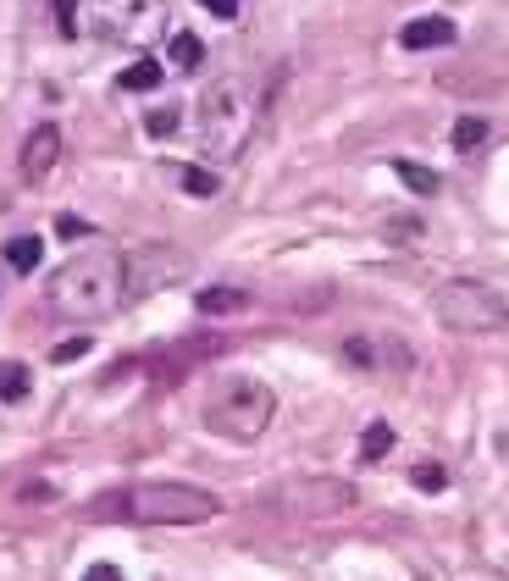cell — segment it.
Here are the masks:
<instances>
[{
    "label": "cell",
    "mask_w": 509,
    "mask_h": 581,
    "mask_svg": "<svg viewBox=\"0 0 509 581\" xmlns=\"http://www.w3.org/2000/svg\"><path fill=\"white\" fill-rule=\"evenodd\" d=\"M45 294L67 316H89V321L111 316L128 299V261H122L117 249H83L72 261H61V272L50 277Z\"/></svg>",
    "instance_id": "6da1fadb"
},
{
    "label": "cell",
    "mask_w": 509,
    "mask_h": 581,
    "mask_svg": "<svg viewBox=\"0 0 509 581\" xmlns=\"http://www.w3.org/2000/svg\"><path fill=\"white\" fill-rule=\"evenodd\" d=\"M261 122V95L249 78H222L200 95V150L211 161H238Z\"/></svg>",
    "instance_id": "7a4b0ae2"
},
{
    "label": "cell",
    "mask_w": 509,
    "mask_h": 581,
    "mask_svg": "<svg viewBox=\"0 0 509 581\" xmlns=\"http://www.w3.org/2000/svg\"><path fill=\"white\" fill-rule=\"evenodd\" d=\"M272 415H277V393L266 388V382H255V377H222L211 388V399H205V427H211L216 438H227V443L266 438Z\"/></svg>",
    "instance_id": "3957f363"
},
{
    "label": "cell",
    "mask_w": 509,
    "mask_h": 581,
    "mask_svg": "<svg viewBox=\"0 0 509 581\" xmlns=\"http://www.w3.org/2000/svg\"><path fill=\"white\" fill-rule=\"evenodd\" d=\"M117 515H128L139 526H205L222 515V504H216V493H205L194 482H144L117 504Z\"/></svg>",
    "instance_id": "277c9868"
},
{
    "label": "cell",
    "mask_w": 509,
    "mask_h": 581,
    "mask_svg": "<svg viewBox=\"0 0 509 581\" xmlns=\"http://www.w3.org/2000/svg\"><path fill=\"white\" fill-rule=\"evenodd\" d=\"M432 316L449 332L465 338H482V332H504L509 327V305L498 288L476 283V277H449V283L432 288Z\"/></svg>",
    "instance_id": "5b68a950"
},
{
    "label": "cell",
    "mask_w": 509,
    "mask_h": 581,
    "mask_svg": "<svg viewBox=\"0 0 509 581\" xmlns=\"http://www.w3.org/2000/svg\"><path fill=\"white\" fill-rule=\"evenodd\" d=\"M166 23V0H100L95 6V34L111 45L144 50Z\"/></svg>",
    "instance_id": "8992f818"
},
{
    "label": "cell",
    "mask_w": 509,
    "mask_h": 581,
    "mask_svg": "<svg viewBox=\"0 0 509 581\" xmlns=\"http://www.w3.org/2000/svg\"><path fill=\"white\" fill-rule=\"evenodd\" d=\"M56 161H61V133L45 122V128H34V133H28V144H23V178L45 183L50 172H56Z\"/></svg>",
    "instance_id": "52a82bcc"
},
{
    "label": "cell",
    "mask_w": 509,
    "mask_h": 581,
    "mask_svg": "<svg viewBox=\"0 0 509 581\" xmlns=\"http://www.w3.org/2000/svg\"><path fill=\"white\" fill-rule=\"evenodd\" d=\"M349 504H355L349 482H305L294 493V510H305V515H344Z\"/></svg>",
    "instance_id": "ba28073f"
},
{
    "label": "cell",
    "mask_w": 509,
    "mask_h": 581,
    "mask_svg": "<svg viewBox=\"0 0 509 581\" xmlns=\"http://www.w3.org/2000/svg\"><path fill=\"white\" fill-rule=\"evenodd\" d=\"M460 39V28L449 23V17H415V23L399 28V45L404 50H443Z\"/></svg>",
    "instance_id": "9c48e42d"
},
{
    "label": "cell",
    "mask_w": 509,
    "mask_h": 581,
    "mask_svg": "<svg viewBox=\"0 0 509 581\" xmlns=\"http://www.w3.org/2000/svg\"><path fill=\"white\" fill-rule=\"evenodd\" d=\"M166 61L178 72H194L205 61V45H200V34H172V45H166Z\"/></svg>",
    "instance_id": "30bf717a"
},
{
    "label": "cell",
    "mask_w": 509,
    "mask_h": 581,
    "mask_svg": "<svg viewBox=\"0 0 509 581\" xmlns=\"http://www.w3.org/2000/svg\"><path fill=\"white\" fill-rule=\"evenodd\" d=\"M39 261H45V244H39L34 233H23V238L6 244V266H12V272H34Z\"/></svg>",
    "instance_id": "8fae6325"
},
{
    "label": "cell",
    "mask_w": 509,
    "mask_h": 581,
    "mask_svg": "<svg viewBox=\"0 0 509 581\" xmlns=\"http://www.w3.org/2000/svg\"><path fill=\"white\" fill-rule=\"evenodd\" d=\"M388 449H393V427L388 421H371V427L360 432V460L377 465V460H388Z\"/></svg>",
    "instance_id": "7c38bea8"
},
{
    "label": "cell",
    "mask_w": 509,
    "mask_h": 581,
    "mask_svg": "<svg viewBox=\"0 0 509 581\" xmlns=\"http://www.w3.org/2000/svg\"><path fill=\"white\" fill-rule=\"evenodd\" d=\"M393 172H399L404 189H415V194H438V172H432V166H421V161H393Z\"/></svg>",
    "instance_id": "4fadbf2b"
},
{
    "label": "cell",
    "mask_w": 509,
    "mask_h": 581,
    "mask_svg": "<svg viewBox=\"0 0 509 581\" xmlns=\"http://www.w3.org/2000/svg\"><path fill=\"white\" fill-rule=\"evenodd\" d=\"M194 305H200V316H233V310L244 305V294H238V288H205Z\"/></svg>",
    "instance_id": "5bb4252c"
},
{
    "label": "cell",
    "mask_w": 509,
    "mask_h": 581,
    "mask_svg": "<svg viewBox=\"0 0 509 581\" xmlns=\"http://www.w3.org/2000/svg\"><path fill=\"white\" fill-rule=\"evenodd\" d=\"M122 89H139V95H144V89H155V83H161V61H150V56H139V61H133V67H122Z\"/></svg>",
    "instance_id": "9a60e30c"
},
{
    "label": "cell",
    "mask_w": 509,
    "mask_h": 581,
    "mask_svg": "<svg viewBox=\"0 0 509 581\" xmlns=\"http://www.w3.org/2000/svg\"><path fill=\"white\" fill-rule=\"evenodd\" d=\"M28 388H34V377H28V366H0V399L6 404H17V399H28Z\"/></svg>",
    "instance_id": "2e32d148"
},
{
    "label": "cell",
    "mask_w": 509,
    "mask_h": 581,
    "mask_svg": "<svg viewBox=\"0 0 509 581\" xmlns=\"http://www.w3.org/2000/svg\"><path fill=\"white\" fill-rule=\"evenodd\" d=\"M178 183H183V194H194V200H211V194L222 189L205 166H178Z\"/></svg>",
    "instance_id": "e0dca14e"
},
{
    "label": "cell",
    "mask_w": 509,
    "mask_h": 581,
    "mask_svg": "<svg viewBox=\"0 0 509 581\" xmlns=\"http://www.w3.org/2000/svg\"><path fill=\"white\" fill-rule=\"evenodd\" d=\"M410 482L421 487V493H443V487H449V471H443V465H432V460H421L410 471Z\"/></svg>",
    "instance_id": "ac0fdd59"
},
{
    "label": "cell",
    "mask_w": 509,
    "mask_h": 581,
    "mask_svg": "<svg viewBox=\"0 0 509 581\" xmlns=\"http://www.w3.org/2000/svg\"><path fill=\"white\" fill-rule=\"evenodd\" d=\"M482 139H487V122L482 117H460V122H454V150H476Z\"/></svg>",
    "instance_id": "d6986e66"
},
{
    "label": "cell",
    "mask_w": 509,
    "mask_h": 581,
    "mask_svg": "<svg viewBox=\"0 0 509 581\" xmlns=\"http://www.w3.org/2000/svg\"><path fill=\"white\" fill-rule=\"evenodd\" d=\"M144 128H150L155 139H166V133L178 128V106H161V111H150V117H144Z\"/></svg>",
    "instance_id": "ffe728a7"
},
{
    "label": "cell",
    "mask_w": 509,
    "mask_h": 581,
    "mask_svg": "<svg viewBox=\"0 0 509 581\" xmlns=\"http://www.w3.org/2000/svg\"><path fill=\"white\" fill-rule=\"evenodd\" d=\"M56 28L67 39H78V0H56Z\"/></svg>",
    "instance_id": "44dd1931"
},
{
    "label": "cell",
    "mask_w": 509,
    "mask_h": 581,
    "mask_svg": "<svg viewBox=\"0 0 509 581\" xmlns=\"http://www.w3.org/2000/svg\"><path fill=\"white\" fill-rule=\"evenodd\" d=\"M78 355H89V338H67V344L50 349V360H56V366H72Z\"/></svg>",
    "instance_id": "7402d4cb"
},
{
    "label": "cell",
    "mask_w": 509,
    "mask_h": 581,
    "mask_svg": "<svg viewBox=\"0 0 509 581\" xmlns=\"http://www.w3.org/2000/svg\"><path fill=\"white\" fill-rule=\"evenodd\" d=\"M200 6L211 17H222V23H233V17H238V0H200Z\"/></svg>",
    "instance_id": "603a6c76"
},
{
    "label": "cell",
    "mask_w": 509,
    "mask_h": 581,
    "mask_svg": "<svg viewBox=\"0 0 509 581\" xmlns=\"http://www.w3.org/2000/svg\"><path fill=\"white\" fill-rule=\"evenodd\" d=\"M56 233L61 238H83V233H89V222H78V216H56Z\"/></svg>",
    "instance_id": "cb8c5ba5"
},
{
    "label": "cell",
    "mask_w": 509,
    "mask_h": 581,
    "mask_svg": "<svg viewBox=\"0 0 509 581\" xmlns=\"http://www.w3.org/2000/svg\"><path fill=\"white\" fill-rule=\"evenodd\" d=\"M83 581H122V570L117 565H89V570H83Z\"/></svg>",
    "instance_id": "d4e9b609"
}]
</instances>
